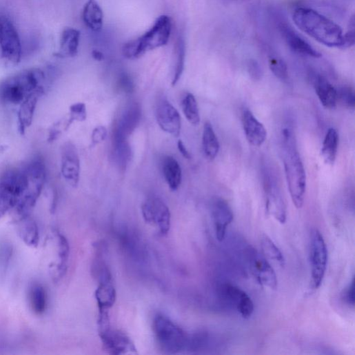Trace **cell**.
Listing matches in <instances>:
<instances>
[{"label": "cell", "mask_w": 355, "mask_h": 355, "mask_svg": "<svg viewBox=\"0 0 355 355\" xmlns=\"http://www.w3.org/2000/svg\"><path fill=\"white\" fill-rule=\"evenodd\" d=\"M313 83L321 104L327 109L334 108L338 102L336 89L321 75H315Z\"/></svg>", "instance_id": "603a6c76"}, {"label": "cell", "mask_w": 355, "mask_h": 355, "mask_svg": "<svg viewBox=\"0 0 355 355\" xmlns=\"http://www.w3.org/2000/svg\"><path fill=\"white\" fill-rule=\"evenodd\" d=\"M261 248L264 257L281 267H285V259L281 250L268 235L264 234L261 239Z\"/></svg>", "instance_id": "f546056e"}, {"label": "cell", "mask_w": 355, "mask_h": 355, "mask_svg": "<svg viewBox=\"0 0 355 355\" xmlns=\"http://www.w3.org/2000/svg\"><path fill=\"white\" fill-rule=\"evenodd\" d=\"M245 255L252 273L263 286L275 290L278 287L276 274L269 261L256 250L249 247Z\"/></svg>", "instance_id": "30bf717a"}, {"label": "cell", "mask_w": 355, "mask_h": 355, "mask_svg": "<svg viewBox=\"0 0 355 355\" xmlns=\"http://www.w3.org/2000/svg\"><path fill=\"white\" fill-rule=\"evenodd\" d=\"M355 21L352 16L349 20L347 31L343 35L342 45L340 49L345 50L351 48L354 44Z\"/></svg>", "instance_id": "f35d334b"}, {"label": "cell", "mask_w": 355, "mask_h": 355, "mask_svg": "<svg viewBox=\"0 0 355 355\" xmlns=\"http://www.w3.org/2000/svg\"><path fill=\"white\" fill-rule=\"evenodd\" d=\"M283 162L288 190L293 203L301 209L304 204L306 192V174L299 155L295 137L290 129L282 133Z\"/></svg>", "instance_id": "6da1fadb"}, {"label": "cell", "mask_w": 355, "mask_h": 355, "mask_svg": "<svg viewBox=\"0 0 355 355\" xmlns=\"http://www.w3.org/2000/svg\"><path fill=\"white\" fill-rule=\"evenodd\" d=\"M293 21L304 33L328 48H341V28L318 12L307 8H298L293 14Z\"/></svg>", "instance_id": "7a4b0ae2"}, {"label": "cell", "mask_w": 355, "mask_h": 355, "mask_svg": "<svg viewBox=\"0 0 355 355\" xmlns=\"http://www.w3.org/2000/svg\"><path fill=\"white\" fill-rule=\"evenodd\" d=\"M156 116L161 129L174 136L179 137L181 130V119L179 111L166 99H163L157 103Z\"/></svg>", "instance_id": "9a60e30c"}, {"label": "cell", "mask_w": 355, "mask_h": 355, "mask_svg": "<svg viewBox=\"0 0 355 355\" xmlns=\"http://www.w3.org/2000/svg\"><path fill=\"white\" fill-rule=\"evenodd\" d=\"M45 74L39 68L22 71L0 83V100L12 105H20L39 88L43 86Z\"/></svg>", "instance_id": "277c9868"}, {"label": "cell", "mask_w": 355, "mask_h": 355, "mask_svg": "<svg viewBox=\"0 0 355 355\" xmlns=\"http://www.w3.org/2000/svg\"><path fill=\"white\" fill-rule=\"evenodd\" d=\"M0 48L2 56L8 62L18 65L22 57V45L19 33L11 21L2 17L0 30Z\"/></svg>", "instance_id": "9c48e42d"}, {"label": "cell", "mask_w": 355, "mask_h": 355, "mask_svg": "<svg viewBox=\"0 0 355 355\" xmlns=\"http://www.w3.org/2000/svg\"><path fill=\"white\" fill-rule=\"evenodd\" d=\"M92 56L96 61H101L104 59L103 54L99 50H94L92 52Z\"/></svg>", "instance_id": "f6af8a7d"}, {"label": "cell", "mask_w": 355, "mask_h": 355, "mask_svg": "<svg viewBox=\"0 0 355 355\" xmlns=\"http://www.w3.org/2000/svg\"><path fill=\"white\" fill-rule=\"evenodd\" d=\"M164 178L172 190H177L182 181V170L179 162L172 156H167L163 162Z\"/></svg>", "instance_id": "4316f807"}, {"label": "cell", "mask_w": 355, "mask_h": 355, "mask_svg": "<svg viewBox=\"0 0 355 355\" xmlns=\"http://www.w3.org/2000/svg\"><path fill=\"white\" fill-rule=\"evenodd\" d=\"M280 30L286 43L293 52L315 59L321 57V54L318 52L287 25L282 23L280 26Z\"/></svg>", "instance_id": "44dd1931"}, {"label": "cell", "mask_w": 355, "mask_h": 355, "mask_svg": "<svg viewBox=\"0 0 355 355\" xmlns=\"http://www.w3.org/2000/svg\"><path fill=\"white\" fill-rule=\"evenodd\" d=\"M24 176L22 168L12 169L0 176V219L12 211L23 192Z\"/></svg>", "instance_id": "52a82bcc"}, {"label": "cell", "mask_w": 355, "mask_h": 355, "mask_svg": "<svg viewBox=\"0 0 355 355\" xmlns=\"http://www.w3.org/2000/svg\"><path fill=\"white\" fill-rule=\"evenodd\" d=\"M182 108L187 121L193 126H198L201 121L199 110L194 96L187 93L182 101Z\"/></svg>", "instance_id": "d6a6232c"}, {"label": "cell", "mask_w": 355, "mask_h": 355, "mask_svg": "<svg viewBox=\"0 0 355 355\" xmlns=\"http://www.w3.org/2000/svg\"><path fill=\"white\" fill-rule=\"evenodd\" d=\"M178 149L182 156L186 159H190L191 155L182 141L178 142Z\"/></svg>", "instance_id": "ee69618b"}, {"label": "cell", "mask_w": 355, "mask_h": 355, "mask_svg": "<svg viewBox=\"0 0 355 355\" xmlns=\"http://www.w3.org/2000/svg\"><path fill=\"white\" fill-rule=\"evenodd\" d=\"M220 298L238 312L243 318L248 319L254 312V303L249 294L241 288L231 284L219 287Z\"/></svg>", "instance_id": "8fae6325"}, {"label": "cell", "mask_w": 355, "mask_h": 355, "mask_svg": "<svg viewBox=\"0 0 355 355\" xmlns=\"http://www.w3.org/2000/svg\"><path fill=\"white\" fill-rule=\"evenodd\" d=\"M59 263L57 266V276L61 278L66 272L70 247L68 241L61 234H57Z\"/></svg>", "instance_id": "e575fe53"}, {"label": "cell", "mask_w": 355, "mask_h": 355, "mask_svg": "<svg viewBox=\"0 0 355 355\" xmlns=\"http://www.w3.org/2000/svg\"><path fill=\"white\" fill-rule=\"evenodd\" d=\"M99 313L108 312L116 301V291L111 281L100 283L95 292Z\"/></svg>", "instance_id": "484cf974"}, {"label": "cell", "mask_w": 355, "mask_h": 355, "mask_svg": "<svg viewBox=\"0 0 355 355\" xmlns=\"http://www.w3.org/2000/svg\"><path fill=\"white\" fill-rule=\"evenodd\" d=\"M310 261L312 285L318 289L324 279L327 265V250L321 232L314 229L310 235Z\"/></svg>", "instance_id": "ba28073f"}, {"label": "cell", "mask_w": 355, "mask_h": 355, "mask_svg": "<svg viewBox=\"0 0 355 355\" xmlns=\"http://www.w3.org/2000/svg\"><path fill=\"white\" fill-rule=\"evenodd\" d=\"M172 23L168 16L160 17L143 35L131 41L123 48V54L128 59H136L147 52L163 47L170 41Z\"/></svg>", "instance_id": "5b68a950"}, {"label": "cell", "mask_w": 355, "mask_h": 355, "mask_svg": "<svg viewBox=\"0 0 355 355\" xmlns=\"http://www.w3.org/2000/svg\"><path fill=\"white\" fill-rule=\"evenodd\" d=\"M18 232L28 247L36 248L39 243V231L36 222L30 216L17 221Z\"/></svg>", "instance_id": "d4e9b609"}, {"label": "cell", "mask_w": 355, "mask_h": 355, "mask_svg": "<svg viewBox=\"0 0 355 355\" xmlns=\"http://www.w3.org/2000/svg\"><path fill=\"white\" fill-rule=\"evenodd\" d=\"M242 121L248 142L254 147L262 146L267 137V132L264 125L257 120V118L249 109L244 110Z\"/></svg>", "instance_id": "d6986e66"}, {"label": "cell", "mask_w": 355, "mask_h": 355, "mask_svg": "<svg viewBox=\"0 0 355 355\" xmlns=\"http://www.w3.org/2000/svg\"><path fill=\"white\" fill-rule=\"evenodd\" d=\"M145 221L155 225L162 235L168 233L171 225V214L168 205L159 198L148 199L142 206Z\"/></svg>", "instance_id": "7c38bea8"}, {"label": "cell", "mask_w": 355, "mask_h": 355, "mask_svg": "<svg viewBox=\"0 0 355 355\" xmlns=\"http://www.w3.org/2000/svg\"><path fill=\"white\" fill-rule=\"evenodd\" d=\"M30 303L34 312L43 314L47 308L48 298L44 287L39 284L34 285L30 290Z\"/></svg>", "instance_id": "1f68e13d"}, {"label": "cell", "mask_w": 355, "mask_h": 355, "mask_svg": "<svg viewBox=\"0 0 355 355\" xmlns=\"http://www.w3.org/2000/svg\"><path fill=\"white\" fill-rule=\"evenodd\" d=\"M153 325L158 343L165 352L175 354L186 349L189 334L170 318L159 314Z\"/></svg>", "instance_id": "8992f818"}, {"label": "cell", "mask_w": 355, "mask_h": 355, "mask_svg": "<svg viewBox=\"0 0 355 355\" xmlns=\"http://www.w3.org/2000/svg\"><path fill=\"white\" fill-rule=\"evenodd\" d=\"M142 116L140 104L133 102L124 110L112 132V143L128 141L139 126Z\"/></svg>", "instance_id": "5bb4252c"}, {"label": "cell", "mask_w": 355, "mask_h": 355, "mask_svg": "<svg viewBox=\"0 0 355 355\" xmlns=\"http://www.w3.org/2000/svg\"><path fill=\"white\" fill-rule=\"evenodd\" d=\"M86 107L83 103H77L71 105L70 108V117L66 128L74 121L82 122L86 120Z\"/></svg>", "instance_id": "74e56055"}, {"label": "cell", "mask_w": 355, "mask_h": 355, "mask_svg": "<svg viewBox=\"0 0 355 355\" xmlns=\"http://www.w3.org/2000/svg\"><path fill=\"white\" fill-rule=\"evenodd\" d=\"M185 43L182 37L176 41L174 50V65L172 81V86H175L180 80L185 68Z\"/></svg>", "instance_id": "4dcf8cb0"}, {"label": "cell", "mask_w": 355, "mask_h": 355, "mask_svg": "<svg viewBox=\"0 0 355 355\" xmlns=\"http://www.w3.org/2000/svg\"><path fill=\"white\" fill-rule=\"evenodd\" d=\"M264 183L267 212L284 224L287 221V207L281 188L270 174L265 175Z\"/></svg>", "instance_id": "4fadbf2b"}, {"label": "cell", "mask_w": 355, "mask_h": 355, "mask_svg": "<svg viewBox=\"0 0 355 355\" xmlns=\"http://www.w3.org/2000/svg\"><path fill=\"white\" fill-rule=\"evenodd\" d=\"M342 300L347 305L354 307V279L352 278L351 283L345 289L342 294Z\"/></svg>", "instance_id": "60d3db41"}, {"label": "cell", "mask_w": 355, "mask_h": 355, "mask_svg": "<svg viewBox=\"0 0 355 355\" xmlns=\"http://www.w3.org/2000/svg\"><path fill=\"white\" fill-rule=\"evenodd\" d=\"M81 33L72 28H65L61 35L59 52L57 57L72 58L77 55L80 43Z\"/></svg>", "instance_id": "7402d4cb"}, {"label": "cell", "mask_w": 355, "mask_h": 355, "mask_svg": "<svg viewBox=\"0 0 355 355\" xmlns=\"http://www.w3.org/2000/svg\"><path fill=\"white\" fill-rule=\"evenodd\" d=\"M44 92L43 86L39 88L20 104L18 124L19 131L21 135H24L27 129L31 126L37 105Z\"/></svg>", "instance_id": "ffe728a7"}, {"label": "cell", "mask_w": 355, "mask_h": 355, "mask_svg": "<svg viewBox=\"0 0 355 355\" xmlns=\"http://www.w3.org/2000/svg\"><path fill=\"white\" fill-rule=\"evenodd\" d=\"M338 145V133L334 128H330L326 134L321 150L322 157L325 163L334 164L337 155Z\"/></svg>", "instance_id": "f1b7e54d"}, {"label": "cell", "mask_w": 355, "mask_h": 355, "mask_svg": "<svg viewBox=\"0 0 355 355\" xmlns=\"http://www.w3.org/2000/svg\"><path fill=\"white\" fill-rule=\"evenodd\" d=\"M203 150L205 157L214 160L219 152V143L212 125L207 122L204 125L202 137Z\"/></svg>", "instance_id": "83f0119b"}, {"label": "cell", "mask_w": 355, "mask_h": 355, "mask_svg": "<svg viewBox=\"0 0 355 355\" xmlns=\"http://www.w3.org/2000/svg\"><path fill=\"white\" fill-rule=\"evenodd\" d=\"M83 21L90 30L99 32L103 24V13L97 0H88L82 13Z\"/></svg>", "instance_id": "cb8c5ba5"}, {"label": "cell", "mask_w": 355, "mask_h": 355, "mask_svg": "<svg viewBox=\"0 0 355 355\" xmlns=\"http://www.w3.org/2000/svg\"><path fill=\"white\" fill-rule=\"evenodd\" d=\"M211 214L216 239L222 242L225 239L227 227L234 219L233 212L224 199L215 198L211 203Z\"/></svg>", "instance_id": "ac0fdd59"}, {"label": "cell", "mask_w": 355, "mask_h": 355, "mask_svg": "<svg viewBox=\"0 0 355 355\" xmlns=\"http://www.w3.org/2000/svg\"><path fill=\"white\" fill-rule=\"evenodd\" d=\"M107 136V130L104 127L99 126L95 128L92 134V146L98 145L104 141Z\"/></svg>", "instance_id": "7bdbcfd3"}, {"label": "cell", "mask_w": 355, "mask_h": 355, "mask_svg": "<svg viewBox=\"0 0 355 355\" xmlns=\"http://www.w3.org/2000/svg\"><path fill=\"white\" fill-rule=\"evenodd\" d=\"M248 72L255 81H259L263 77V70L260 64L256 60L251 59L247 63Z\"/></svg>", "instance_id": "b9f144b4"}, {"label": "cell", "mask_w": 355, "mask_h": 355, "mask_svg": "<svg viewBox=\"0 0 355 355\" xmlns=\"http://www.w3.org/2000/svg\"><path fill=\"white\" fill-rule=\"evenodd\" d=\"M24 185L21 197L12 210L16 222L27 218L36 205L46 179V168L44 161L36 157L22 168Z\"/></svg>", "instance_id": "3957f363"}, {"label": "cell", "mask_w": 355, "mask_h": 355, "mask_svg": "<svg viewBox=\"0 0 355 355\" xmlns=\"http://www.w3.org/2000/svg\"><path fill=\"white\" fill-rule=\"evenodd\" d=\"M61 173L66 182L75 187L80 176V161L76 146L66 142L61 147Z\"/></svg>", "instance_id": "e0dca14e"}, {"label": "cell", "mask_w": 355, "mask_h": 355, "mask_svg": "<svg viewBox=\"0 0 355 355\" xmlns=\"http://www.w3.org/2000/svg\"><path fill=\"white\" fill-rule=\"evenodd\" d=\"M100 338L104 348L112 354H126L136 349L130 337L109 325L100 327Z\"/></svg>", "instance_id": "2e32d148"}, {"label": "cell", "mask_w": 355, "mask_h": 355, "mask_svg": "<svg viewBox=\"0 0 355 355\" xmlns=\"http://www.w3.org/2000/svg\"><path fill=\"white\" fill-rule=\"evenodd\" d=\"M270 67L273 74L281 81L287 82L289 80V72L284 60L273 57L270 60Z\"/></svg>", "instance_id": "d590c367"}, {"label": "cell", "mask_w": 355, "mask_h": 355, "mask_svg": "<svg viewBox=\"0 0 355 355\" xmlns=\"http://www.w3.org/2000/svg\"><path fill=\"white\" fill-rule=\"evenodd\" d=\"M337 101L348 108L354 109L355 94L354 90L349 86H342L336 89Z\"/></svg>", "instance_id": "8d00e7d4"}, {"label": "cell", "mask_w": 355, "mask_h": 355, "mask_svg": "<svg viewBox=\"0 0 355 355\" xmlns=\"http://www.w3.org/2000/svg\"><path fill=\"white\" fill-rule=\"evenodd\" d=\"M2 28V17H0V30H1Z\"/></svg>", "instance_id": "bcb514c9"}, {"label": "cell", "mask_w": 355, "mask_h": 355, "mask_svg": "<svg viewBox=\"0 0 355 355\" xmlns=\"http://www.w3.org/2000/svg\"><path fill=\"white\" fill-rule=\"evenodd\" d=\"M113 158L118 166L126 169L132 159V149L128 141L112 143Z\"/></svg>", "instance_id": "836d02e7"}, {"label": "cell", "mask_w": 355, "mask_h": 355, "mask_svg": "<svg viewBox=\"0 0 355 355\" xmlns=\"http://www.w3.org/2000/svg\"><path fill=\"white\" fill-rule=\"evenodd\" d=\"M117 86L126 94H132L134 91V83L130 74L123 72L117 79Z\"/></svg>", "instance_id": "ab89813d"}]
</instances>
